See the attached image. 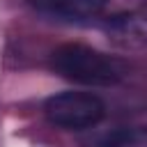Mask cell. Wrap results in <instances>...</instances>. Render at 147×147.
<instances>
[{
  "label": "cell",
  "instance_id": "6da1fadb",
  "mask_svg": "<svg viewBox=\"0 0 147 147\" xmlns=\"http://www.w3.org/2000/svg\"><path fill=\"white\" fill-rule=\"evenodd\" d=\"M51 69L71 83L87 87H110L126 78V64L85 44H62L51 53Z\"/></svg>",
  "mask_w": 147,
  "mask_h": 147
},
{
  "label": "cell",
  "instance_id": "7a4b0ae2",
  "mask_svg": "<svg viewBox=\"0 0 147 147\" xmlns=\"http://www.w3.org/2000/svg\"><path fill=\"white\" fill-rule=\"evenodd\" d=\"M44 115L62 131H83L96 126L106 117V103L92 92L71 90L48 96L44 103Z\"/></svg>",
  "mask_w": 147,
  "mask_h": 147
},
{
  "label": "cell",
  "instance_id": "3957f363",
  "mask_svg": "<svg viewBox=\"0 0 147 147\" xmlns=\"http://www.w3.org/2000/svg\"><path fill=\"white\" fill-rule=\"evenodd\" d=\"M103 32L108 41L122 51L147 48V2H138L106 16Z\"/></svg>",
  "mask_w": 147,
  "mask_h": 147
},
{
  "label": "cell",
  "instance_id": "277c9868",
  "mask_svg": "<svg viewBox=\"0 0 147 147\" xmlns=\"http://www.w3.org/2000/svg\"><path fill=\"white\" fill-rule=\"evenodd\" d=\"M106 2L108 0H30V5L39 14L69 23H80L101 16Z\"/></svg>",
  "mask_w": 147,
  "mask_h": 147
},
{
  "label": "cell",
  "instance_id": "5b68a950",
  "mask_svg": "<svg viewBox=\"0 0 147 147\" xmlns=\"http://www.w3.org/2000/svg\"><path fill=\"white\" fill-rule=\"evenodd\" d=\"M103 147H147V129H126L115 133Z\"/></svg>",
  "mask_w": 147,
  "mask_h": 147
}]
</instances>
